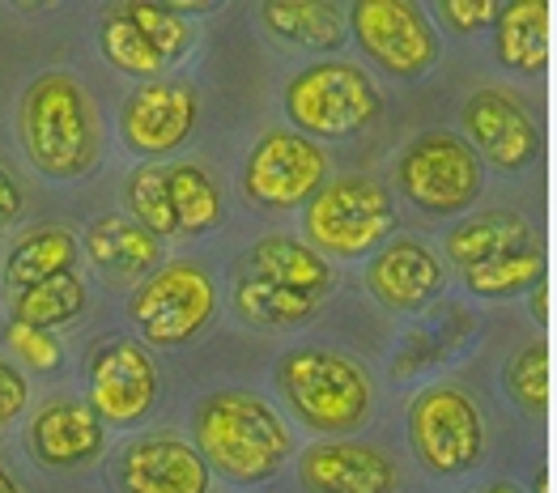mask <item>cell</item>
I'll list each match as a JSON object with an SVG mask.
<instances>
[{"mask_svg": "<svg viewBox=\"0 0 557 493\" xmlns=\"http://www.w3.org/2000/svg\"><path fill=\"white\" fill-rule=\"evenodd\" d=\"M26 447L35 455V464L47 472H82V468H94L102 459L107 426L86 400L55 396L30 417Z\"/></svg>", "mask_w": 557, "mask_h": 493, "instance_id": "obj_18", "label": "cell"}, {"mask_svg": "<svg viewBox=\"0 0 557 493\" xmlns=\"http://www.w3.org/2000/svg\"><path fill=\"white\" fill-rule=\"evenodd\" d=\"M494 56L515 77H541L549 64V4L511 0L494 22Z\"/></svg>", "mask_w": 557, "mask_h": 493, "instance_id": "obj_21", "label": "cell"}, {"mask_svg": "<svg viewBox=\"0 0 557 493\" xmlns=\"http://www.w3.org/2000/svg\"><path fill=\"white\" fill-rule=\"evenodd\" d=\"M218 311H222V294L213 272L184 256L162 260L128 298L133 332H140V341L158 349H184L200 341L213 328Z\"/></svg>", "mask_w": 557, "mask_h": 493, "instance_id": "obj_7", "label": "cell"}, {"mask_svg": "<svg viewBox=\"0 0 557 493\" xmlns=\"http://www.w3.org/2000/svg\"><path fill=\"white\" fill-rule=\"evenodd\" d=\"M443 17V26H451L456 35H476L481 26H494L503 4L498 0H438L434 9Z\"/></svg>", "mask_w": 557, "mask_h": 493, "instance_id": "obj_32", "label": "cell"}, {"mask_svg": "<svg viewBox=\"0 0 557 493\" xmlns=\"http://www.w3.org/2000/svg\"><path fill=\"white\" fill-rule=\"evenodd\" d=\"M302 493H400V468L367 439H320L298 455Z\"/></svg>", "mask_w": 557, "mask_h": 493, "instance_id": "obj_17", "label": "cell"}, {"mask_svg": "<svg viewBox=\"0 0 557 493\" xmlns=\"http://www.w3.org/2000/svg\"><path fill=\"white\" fill-rule=\"evenodd\" d=\"M158 400L162 370L145 341L115 332L86 354V404L102 417V426L137 430L153 417Z\"/></svg>", "mask_w": 557, "mask_h": 493, "instance_id": "obj_11", "label": "cell"}, {"mask_svg": "<svg viewBox=\"0 0 557 493\" xmlns=\"http://www.w3.org/2000/svg\"><path fill=\"white\" fill-rule=\"evenodd\" d=\"M77 260H82V243L69 225H35L22 238H13L4 256V289L22 294L60 272H77Z\"/></svg>", "mask_w": 557, "mask_h": 493, "instance_id": "obj_20", "label": "cell"}, {"mask_svg": "<svg viewBox=\"0 0 557 493\" xmlns=\"http://www.w3.org/2000/svg\"><path fill=\"white\" fill-rule=\"evenodd\" d=\"M107 477L115 493H213V472L200 451L171 430L128 439L111 455Z\"/></svg>", "mask_w": 557, "mask_h": 493, "instance_id": "obj_14", "label": "cell"}, {"mask_svg": "<svg viewBox=\"0 0 557 493\" xmlns=\"http://www.w3.org/2000/svg\"><path fill=\"white\" fill-rule=\"evenodd\" d=\"M124 205H128V218L149 230L153 238H180V225H175V209H171V196H166V171L162 162H140L137 171L124 180Z\"/></svg>", "mask_w": 557, "mask_h": 493, "instance_id": "obj_29", "label": "cell"}, {"mask_svg": "<svg viewBox=\"0 0 557 493\" xmlns=\"http://www.w3.org/2000/svg\"><path fill=\"white\" fill-rule=\"evenodd\" d=\"M409 447L430 477H468L485 455V417L460 383H430L409 400Z\"/></svg>", "mask_w": 557, "mask_h": 493, "instance_id": "obj_10", "label": "cell"}, {"mask_svg": "<svg viewBox=\"0 0 557 493\" xmlns=\"http://www.w3.org/2000/svg\"><path fill=\"white\" fill-rule=\"evenodd\" d=\"M22 213H26V192H22L17 175L9 171V162L0 158V222H4V230L22 222Z\"/></svg>", "mask_w": 557, "mask_h": 493, "instance_id": "obj_34", "label": "cell"}, {"mask_svg": "<svg viewBox=\"0 0 557 493\" xmlns=\"http://www.w3.org/2000/svg\"><path fill=\"white\" fill-rule=\"evenodd\" d=\"M349 30L362 56L396 82H418L443 56L438 30L418 0H358L349 4Z\"/></svg>", "mask_w": 557, "mask_h": 493, "instance_id": "obj_12", "label": "cell"}, {"mask_svg": "<svg viewBox=\"0 0 557 493\" xmlns=\"http://www.w3.org/2000/svg\"><path fill=\"white\" fill-rule=\"evenodd\" d=\"M327 180H332V158L320 140L294 128H269L238 167V196L251 209L294 213L307 209Z\"/></svg>", "mask_w": 557, "mask_h": 493, "instance_id": "obj_9", "label": "cell"}, {"mask_svg": "<svg viewBox=\"0 0 557 493\" xmlns=\"http://www.w3.org/2000/svg\"><path fill=\"white\" fill-rule=\"evenodd\" d=\"M465 140L476 158H485L498 171H523L536 158V124L528 115V107L503 86H481L476 94H468L465 111Z\"/></svg>", "mask_w": 557, "mask_h": 493, "instance_id": "obj_15", "label": "cell"}, {"mask_svg": "<svg viewBox=\"0 0 557 493\" xmlns=\"http://www.w3.org/2000/svg\"><path fill=\"white\" fill-rule=\"evenodd\" d=\"M281 107L294 133L311 140H345L367 133L383 115V90L354 60H311L285 82Z\"/></svg>", "mask_w": 557, "mask_h": 493, "instance_id": "obj_6", "label": "cell"}, {"mask_svg": "<svg viewBox=\"0 0 557 493\" xmlns=\"http://www.w3.org/2000/svg\"><path fill=\"white\" fill-rule=\"evenodd\" d=\"M17 145L51 183H77L98 171L102 120L86 82L69 69L39 73L17 102Z\"/></svg>", "mask_w": 557, "mask_h": 493, "instance_id": "obj_3", "label": "cell"}, {"mask_svg": "<svg viewBox=\"0 0 557 493\" xmlns=\"http://www.w3.org/2000/svg\"><path fill=\"white\" fill-rule=\"evenodd\" d=\"M90 264L107 281H145L149 272L166 260V243L153 238L149 230H140L124 213H102L86 225V243Z\"/></svg>", "mask_w": 557, "mask_h": 493, "instance_id": "obj_19", "label": "cell"}, {"mask_svg": "<svg viewBox=\"0 0 557 493\" xmlns=\"http://www.w3.org/2000/svg\"><path fill=\"white\" fill-rule=\"evenodd\" d=\"M367 289L383 311L418 315L447 289V269L430 243L413 234H392L367 260Z\"/></svg>", "mask_w": 557, "mask_h": 493, "instance_id": "obj_16", "label": "cell"}, {"mask_svg": "<svg viewBox=\"0 0 557 493\" xmlns=\"http://www.w3.org/2000/svg\"><path fill=\"white\" fill-rule=\"evenodd\" d=\"M481 158L451 128H425L396 158V192L425 218H460L481 196Z\"/></svg>", "mask_w": 557, "mask_h": 493, "instance_id": "obj_8", "label": "cell"}, {"mask_svg": "<svg viewBox=\"0 0 557 493\" xmlns=\"http://www.w3.org/2000/svg\"><path fill=\"white\" fill-rule=\"evenodd\" d=\"M485 493H523V490L511 485V481H494V485H485Z\"/></svg>", "mask_w": 557, "mask_h": 493, "instance_id": "obj_36", "label": "cell"}, {"mask_svg": "<svg viewBox=\"0 0 557 493\" xmlns=\"http://www.w3.org/2000/svg\"><path fill=\"white\" fill-rule=\"evenodd\" d=\"M281 400L294 412V421L311 434L345 439L367 430L374 417V379L358 358L324 349V345H298L277 358L273 370Z\"/></svg>", "mask_w": 557, "mask_h": 493, "instance_id": "obj_4", "label": "cell"}, {"mask_svg": "<svg viewBox=\"0 0 557 493\" xmlns=\"http://www.w3.org/2000/svg\"><path fill=\"white\" fill-rule=\"evenodd\" d=\"M256 17L273 39L298 51H336L345 44V9L327 0H269Z\"/></svg>", "mask_w": 557, "mask_h": 493, "instance_id": "obj_22", "label": "cell"}, {"mask_svg": "<svg viewBox=\"0 0 557 493\" xmlns=\"http://www.w3.org/2000/svg\"><path fill=\"white\" fill-rule=\"evenodd\" d=\"M98 51L124 77H137V82H162L166 77V60L140 39V30L124 17L120 4L98 22Z\"/></svg>", "mask_w": 557, "mask_h": 493, "instance_id": "obj_27", "label": "cell"}, {"mask_svg": "<svg viewBox=\"0 0 557 493\" xmlns=\"http://www.w3.org/2000/svg\"><path fill=\"white\" fill-rule=\"evenodd\" d=\"M191 447L209 464V472L226 477L231 485H269L294 459V430L264 400L247 387H218L200 396L191 408Z\"/></svg>", "mask_w": 557, "mask_h": 493, "instance_id": "obj_2", "label": "cell"}, {"mask_svg": "<svg viewBox=\"0 0 557 493\" xmlns=\"http://www.w3.org/2000/svg\"><path fill=\"white\" fill-rule=\"evenodd\" d=\"M0 336H4V349L35 374H51V370L64 366V345H60L55 332H39V328H26V323L9 319Z\"/></svg>", "mask_w": 557, "mask_h": 493, "instance_id": "obj_31", "label": "cell"}, {"mask_svg": "<svg viewBox=\"0 0 557 493\" xmlns=\"http://www.w3.org/2000/svg\"><path fill=\"white\" fill-rule=\"evenodd\" d=\"M162 171H166V196H171L180 234L200 238V234H213L226 222V192L205 162L180 158V162H166Z\"/></svg>", "mask_w": 557, "mask_h": 493, "instance_id": "obj_24", "label": "cell"}, {"mask_svg": "<svg viewBox=\"0 0 557 493\" xmlns=\"http://www.w3.org/2000/svg\"><path fill=\"white\" fill-rule=\"evenodd\" d=\"M336 294V264L289 234H264L238 256L231 307L247 328L298 332Z\"/></svg>", "mask_w": 557, "mask_h": 493, "instance_id": "obj_1", "label": "cell"}, {"mask_svg": "<svg viewBox=\"0 0 557 493\" xmlns=\"http://www.w3.org/2000/svg\"><path fill=\"white\" fill-rule=\"evenodd\" d=\"M120 9H124V17H128V22L140 30V39L153 47L162 60H166V69H171V64H180L187 51L196 47V39H200L196 17H184L175 4L128 0V4H120Z\"/></svg>", "mask_w": 557, "mask_h": 493, "instance_id": "obj_28", "label": "cell"}, {"mask_svg": "<svg viewBox=\"0 0 557 493\" xmlns=\"http://www.w3.org/2000/svg\"><path fill=\"white\" fill-rule=\"evenodd\" d=\"M0 230H4V222H0Z\"/></svg>", "mask_w": 557, "mask_h": 493, "instance_id": "obj_37", "label": "cell"}, {"mask_svg": "<svg viewBox=\"0 0 557 493\" xmlns=\"http://www.w3.org/2000/svg\"><path fill=\"white\" fill-rule=\"evenodd\" d=\"M86 307H90V298H86V281L77 272H60L51 281H39V285L13 294V319L26 328H39V332H55V328L82 319Z\"/></svg>", "mask_w": 557, "mask_h": 493, "instance_id": "obj_25", "label": "cell"}, {"mask_svg": "<svg viewBox=\"0 0 557 493\" xmlns=\"http://www.w3.org/2000/svg\"><path fill=\"white\" fill-rule=\"evenodd\" d=\"M528 238H532V225H528L523 213H515V209H485V213H472V218L451 225L443 247H447L451 264H460V272H465L485 264V260H498L507 251L528 247Z\"/></svg>", "mask_w": 557, "mask_h": 493, "instance_id": "obj_23", "label": "cell"}, {"mask_svg": "<svg viewBox=\"0 0 557 493\" xmlns=\"http://www.w3.org/2000/svg\"><path fill=\"white\" fill-rule=\"evenodd\" d=\"M503 387L523 417H545L549 408V345L536 336L519 345L503 370Z\"/></svg>", "mask_w": 557, "mask_h": 493, "instance_id": "obj_30", "label": "cell"}, {"mask_svg": "<svg viewBox=\"0 0 557 493\" xmlns=\"http://www.w3.org/2000/svg\"><path fill=\"white\" fill-rule=\"evenodd\" d=\"M307 247H315L327 264L371 260L374 251L400 230L396 196L374 175H341L320 187V196L302 209Z\"/></svg>", "mask_w": 557, "mask_h": 493, "instance_id": "obj_5", "label": "cell"}, {"mask_svg": "<svg viewBox=\"0 0 557 493\" xmlns=\"http://www.w3.org/2000/svg\"><path fill=\"white\" fill-rule=\"evenodd\" d=\"M541 276H545V256L528 243V247L507 251L498 260L465 269V289L472 298H485V303H507V298L528 294L532 285H541Z\"/></svg>", "mask_w": 557, "mask_h": 493, "instance_id": "obj_26", "label": "cell"}, {"mask_svg": "<svg viewBox=\"0 0 557 493\" xmlns=\"http://www.w3.org/2000/svg\"><path fill=\"white\" fill-rule=\"evenodd\" d=\"M26 404H30V379L13 361L0 358V426L17 421L26 412Z\"/></svg>", "mask_w": 557, "mask_h": 493, "instance_id": "obj_33", "label": "cell"}, {"mask_svg": "<svg viewBox=\"0 0 557 493\" xmlns=\"http://www.w3.org/2000/svg\"><path fill=\"white\" fill-rule=\"evenodd\" d=\"M200 124V90L191 82H140L120 107V140L140 162L175 158Z\"/></svg>", "mask_w": 557, "mask_h": 493, "instance_id": "obj_13", "label": "cell"}, {"mask_svg": "<svg viewBox=\"0 0 557 493\" xmlns=\"http://www.w3.org/2000/svg\"><path fill=\"white\" fill-rule=\"evenodd\" d=\"M0 493H26V490H22V481H17V477H13L4 464H0Z\"/></svg>", "mask_w": 557, "mask_h": 493, "instance_id": "obj_35", "label": "cell"}]
</instances>
